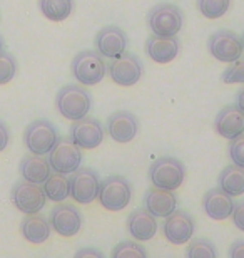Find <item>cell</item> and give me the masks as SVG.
<instances>
[{
    "label": "cell",
    "instance_id": "35",
    "mask_svg": "<svg viewBox=\"0 0 244 258\" xmlns=\"http://www.w3.org/2000/svg\"><path fill=\"white\" fill-rule=\"evenodd\" d=\"M9 143H10V131H9L7 124L0 119V153L9 146Z\"/></svg>",
    "mask_w": 244,
    "mask_h": 258
},
{
    "label": "cell",
    "instance_id": "11",
    "mask_svg": "<svg viewBox=\"0 0 244 258\" xmlns=\"http://www.w3.org/2000/svg\"><path fill=\"white\" fill-rule=\"evenodd\" d=\"M70 196L79 205H91L97 200L101 179L99 174L91 168H79L69 178Z\"/></svg>",
    "mask_w": 244,
    "mask_h": 258
},
{
    "label": "cell",
    "instance_id": "29",
    "mask_svg": "<svg viewBox=\"0 0 244 258\" xmlns=\"http://www.w3.org/2000/svg\"><path fill=\"white\" fill-rule=\"evenodd\" d=\"M111 258H147V251L137 241H121L114 246Z\"/></svg>",
    "mask_w": 244,
    "mask_h": 258
},
{
    "label": "cell",
    "instance_id": "34",
    "mask_svg": "<svg viewBox=\"0 0 244 258\" xmlns=\"http://www.w3.org/2000/svg\"><path fill=\"white\" fill-rule=\"evenodd\" d=\"M74 258H104L102 251L97 248H92V246H86V248H80Z\"/></svg>",
    "mask_w": 244,
    "mask_h": 258
},
{
    "label": "cell",
    "instance_id": "26",
    "mask_svg": "<svg viewBox=\"0 0 244 258\" xmlns=\"http://www.w3.org/2000/svg\"><path fill=\"white\" fill-rule=\"evenodd\" d=\"M40 12L52 22H64L74 10V0H39Z\"/></svg>",
    "mask_w": 244,
    "mask_h": 258
},
{
    "label": "cell",
    "instance_id": "2",
    "mask_svg": "<svg viewBox=\"0 0 244 258\" xmlns=\"http://www.w3.org/2000/svg\"><path fill=\"white\" fill-rule=\"evenodd\" d=\"M149 29L154 35L160 37H176L184 24V15L174 4H159L150 9L147 15Z\"/></svg>",
    "mask_w": 244,
    "mask_h": 258
},
{
    "label": "cell",
    "instance_id": "10",
    "mask_svg": "<svg viewBox=\"0 0 244 258\" xmlns=\"http://www.w3.org/2000/svg\"><path fill=\"white\" fill-rule=\"evenodd\" d=\"M211 55L219 62H234L242 55V42L232 30H217L207 40Z\"/></svg>",
    "mask_w": 244,
    "mask_h": 258
},
{
    "label": "cell",
    "instance_id": "23",
    "mask_svg": "<svg viewBox=\"0 0 244 258\" xmlns=\"http://www.w3.org/2000/svg\"><path fill=\"white\" fill-rule=\"evenodd\" d=\"M52 226L49 220L45 216L34 213V215H25V218L20 223V233L29 243L40 245L44 241L49 240Z\"/></svg>",
    "mask_w": 244,
    "mask_h": 258
},
{
    "label": "cell",
    "instance_id": "31",
    "mask_svg": "<svg viewBox=\"0 0 244 258\" xmlns=\"http://www.w3.org/2000/svg\"><path fill=\"white\" fill-rule=\"evenodd\" d=\"M222 82L224 84H244V60L237 59L222 72Z\"/></svg>",
    "mask_w": 244,
    "mask_h": 258
},
{
    "label": "cell",
    "instance_id": "39",
    "mask_svg": "<svg viewBox=\"0 0 244 258\" xmlns=\"http://www.w3.org/2000/svg\"><path fill=\"white\" fill-rule=\"evenodd\" d=\"M241 42H242V50H244V35H242V40H241Z\"/></svg>",
    "mask_w": 244,
    "mask_h": 258
},
{
    "label": "cell",
    "instance_id": "4",
    "mask_svg": "<svg viewBox=\"0 0 244 258\" xmlns=\"http://www.w3.org/2000/svg\"><path fill=\"white\" fill-rule=\"evenodd\" d=\"M99 203L107 211H121L131 203L132 186L124 176L112 174L101 181L99 186Z\"/></svg>",
    "mask_w": 244,
    "mask_h": 258
},
{
    "label": "cell",
    "instance_id": "13",
    "mask_svg": "<svg viewBox=\"0 0 244 258\" xmlns=\"http://www.w3.org/2000/svg\"><path fill=\"white\" fill-rule=\"evenodd\" d=\"M49 223L55 233L70 238V236L79 233L82 228V213L77 206H72L69 203H59L52 208Z\"/></svg>",
    "mask_w": 244,
    "mask_h": 258
},
{
    "label": "cell",
    "instance_id": "27",
    "mask_svg": "<svg viewBox=\"0 0 244 258\" xmlns=\"http://www.w3.org/2000/svg\"><path fill=\"white\" fill-rule=\"evenodd\" d=\"M186 256L188 258H217L216 246L207 238H194L188 241L186 248Z\"/></svg>",
    "mask_w": 244,
    "mask_h": 258
},
{
    "label": "cell",
    "instance_id": "3",
    "mask_svg": "<svg viewBox=\"0 0 244 258\" xmlns=\"http://www.w3.org/2000/svg\"><path fill=\"white\" fill-rule=\"evenodd\" d=\"M186 168L178 158L162 156L154 161L149 168V179L155 188L176 191L184 183Z\"/></svg>",
    "mask_w": 244,
    "mask_h": 258
},
{
    "label": "cell",
    "instance_id": "33",
    "mask_svg": "<svg viewBox=\"0 0 244 258\" xmlns=\"http://www.w3.org/2000/svg\"><path fill=\"white\" fill-rule=\"evenodd\" d=\"M232 223L236 225L237 230L244 231V201L234 205V210H232Z\"/></svg>",
    "mask_w": 244,
    "mask_h": 258
},
{
    "label": "cell",
    "instance_id": "21",
    "mask_svg": "<svg viewBox=\"0 0 244 258\" xmlns=\"http://www.w3.org/2000/svg\"><path fill=\"white\" fill-rule=\"evenodd\" d=\"M127 230L137 241H149L157 233V218L146 208H137L129 215Z\"/></svg>",
    "mask_w": 244,
    "mask_h": 258
},
{
    "label": "cell",
    "instance_id": "1",
    "mask_svg": "<svg viewBox=\"0 0 244 258\" xmlns=\"http://www.w3.org/2000/svg\"><path fill=\"white\" fill-rule=\"evenodd\" d=\"M55 106L60 116L69 121H79L86 117L92 109V97L86 86L67 84L59 89L55 96Z\"/></svg>",
    "mask_w": 244,
    "mask_h": 258
},
{
    "label": "cell",
    "instance_id": "22",
    "mask_svg": "<svg viewBox=\"0 0 244 258\" xmlns=\"http://www.w3.org/2000/svg\"><path fill=\"white\" fill-rule=\"evenodd\" d=\"M20 176L25 181L35 183V184H44L45 179L50 176L52 168L49 159L45 156H40V154H27V156L22 158L19 166Z\"/></svg>",
    "mask_w": 244,
    "mask_h": 258
},
{
    "label": "cell",
    "instance_id": "8",
    "mask_svg": "<svg viewBox=\"0 0 244 258\" xmlns=\"http://www.w3.org/2000/svg\"><path fill=\"white\" fill-rule=\"evenodd\" d=\"M47 159L54 173L72 174L80 168L82 151L70 138H59V141L49 153Z\"/></svg>",
    "mask_w": 244,
    "mask_h": 258
},
{
    "label": "cell",
    "instance_id": "9",
    "mask_svg": "<svg viewBox=\"0 0 244 258\" xmlns=\"http://www.w3.org/2000/svg\"><path fill=\"white\" fill-rule=\"evenodd\" d=\"M10 198H12L15 208L22 211L24 215L39 213L45 206V201H47V196H45L44 188L40 184L25 181V179H20L14 184Z\"/></svg>",
    "mask_w": 244,
    "mask_h": 258
},
{
    "label": "cell",
    "instance_id": "30",
    "mask_svg": "<svg viewBox=\"0 0 244 258\" xmlns=\"http://www.w3.org/2000/svg\"><path fill=\"white\" fill-rule=\"evenodd\" d=\"M17 74V60L10 52H0V86L9 84Z\"/></svg>",
    "mask_w": 244,
    "mask_h": 258
},
{
    "label": "cell",
    "instance_id": "12",
    "mask_svg": "<svg viewBox=\"0 0 244 258\" xmlns=\"http://www.w3.org/2000/svg\"><path fill=\"white\" fill-rule=\"evenodd\" d=\"M196 223L188 211L176 210L174 213L166 216L162 225L164 238L173 245H186L193 240Z\"/></svg>",
    "mask_w": 244,
    "mask_h": 258
},
{
    "label": "cell",
    "instance_id": "36",
    "mask_svg": "<svg viewBox=\"0 0 244 258\" xmlns=\"http://www.w3.org/2000/svg\"><path fill=\"white\" fill-rule=\"evenodd\" d=\"M229 256L231 258H244V240L234 241L229 248Z\"/></svg>",
    "mask_w": 244,
    "mask_h": 258
},
{
    "label": "cell",
    "instance_id": "5",
    "mask_svg": "<svg viewBox=\"0 0 244 258\" xmlns=\"http://www.w3.org/2000/svg\"><path fill=\"white\" fill-rule=\"evenodd\" d=\"M72 76L80 86H96L106 76V62L97 50H82L72 60Z\"/></svg>",
    "mask_w": 244,
    "mask_h": 258
},
{
    "label": "cell",
    "instance_id": "20",
    "mask_svg": "<svg viewBox=\"0 0 244 258\" xmlns=\"http://www.w3.org/2000/svg\"><path fill=\"white\" fill-rule=\"evenodd\" d=\"M181 44L176 37H160V35H150L146 40V52L154 62L169 64L179 55Z\"/></svg>",
    "mask_w": 244,
    "mask_h": 258
},
{
    "label": "cell",
    "instance_id": "15",
    "mask_svg": "<svg viewBox=\"0 0 244 258\" xmlns=\"http://www.w3.org/2000/svg\"><path fill=\"white\" fill-rule=\"evenodd\" d=\"M129 39L126 32L117 25H106L96 35V50L102 57L112 59L126 52Z\"/></svg>",
    "mask_w": 244,
    "mask_h": 258
},
{
    "label": "cell",
    "instance_id": "16",
    "mask_svg": "<svg viewBox=\"0 0 244 258\" xmlns=\"http://www.w3.org/2000/svg\"><path fill=\"white\" fill-rule=\"evenodd\" d=\"M107 133L116 143H131L139 133L137 117L129 111H116L107 119Z\"/></svg>",
    "mask_w": 244,
    "mask_h": 258
},
{
    "label": "cell",
    "instance_id": "25",
    "mask_svg": "<svg viewBox=\"0 0 244 258\" xmlns=\"http://www.w3.org/2000/svg\"><path fill=\"white\" fill-rule=\"evenodd\" d=\"M42 188L47 200L55 201V203H62V201L70 196V183L67 174L50 173V176L45 179Z\"/></svg>",
    "mask_w": 244,
    "mask_h": 258
},
{
    "label": "cell",
    "instance_id": "7",
    "mask_svg": "<svg viewBox=\"0 0 244 258\" xmlns=\"http://www.w3.org/2000/svg\"><path fill=\"white\" fill-rule=\"evenodd\" d=\"M107 71L112 82H116L117 86L122 87H131L142 79L144 64L141 62V59L137 55L126 50V52L119 54L117 57L111 59Z\"/></svg>",
    "mask_w": 244,
    "mask_h": 258
},
{
    "label": "cell",
    "instance_id": "18",
    "mask_svg": "<svg viewBox=\"0 0 244 258\" xmlns=\"http://www.w3.org/2000/svg\"><path fill=\"white\" fill-rule=\"evenodd\" d=\"M234 205L236 203L232 201V196L224 193L219 186L209 189L202 198V208H204L206 215L216 221L229 218L232 215V210H234Z\"/></svg>",
    "mask_w": 244,
    "mask_h": 258
},
{
    "label": "cell",
    "instance_id": "17",
    "mask_svg": "<svg viewBox=\"0 0 244 258\" xmlns=\"http://www.w3.org/2000/svg\"><path fill=\"white\" fill-rule=\"evenodd\" d=\"M214 129L219 136L229 141L239 138L241 134H244V112L236 104L224 106L217 112Z\"/></svg>",
    "mask_w": 244,
    "mask_h": 258
},
{
    "label": "cell",
    "instance_id": "38",
    "mask_svg": "<svg viewBox=\"0 0 244 258\" xmlns=\"http://www.w3.org/2000/svg\"><path fill=\"white\" fill-rule=\"evenodd\" d=\"M0 52H4V39H2V35H0Z\"/></svg>",
    "mask_w": 244,
    "mask_h": 258
},
{
    "label": "cell",
    "instance_id": "24",
    "mask_svg": "<svg viewBox=\"0 0 244 258\" xmlns=\"http://www.w3.org/2000/svg\"><path fill=\"white\" fill-rule=\"evenodd\" d=\"M219 188L232 198L244 195V168L231 164L226 166L219 174Z\"/></svg>",
    "mask_w": 244,
    "mask_h": 258
},
{
    "label": "cell",
    "instance_id": "14",
    "mask_svg": "<svg viewBox=\"0 0 244 258\" xmlns=\"http://www.w3.org/2000/svg\"><path fill=\"white\" fill-rule=\"evenodd\" d=\"M70 139L80 149H94L104 141V127L96 117H82L70 126Z\"/></svg>",
    "mask_w": 244,
    "mask_h": 258
},
{
    "label": "cell",
    "instance_id": "6",
    "mask_svg": "<svg viewBox=\"0 0 244 258\" xmlns=\"http://www.w3.org/2000/svg\"><path fill=\"white\" fill-rule=\"evenodd\" d=\"M59 141V133L49 119H35L25 127L24 143L32 154L45 156Z\"/></svg>",
    "mask_w": 244,
    "mask_h": 258
},
{
    "label": "cell",
    "instance_id": "32",
    "mask_svg": "<svg viewBox=\"0 0 244 258\" xmlns=\"http://www.w3.org/2000/svg\"><path fill=\"white\" fill-rule=\"evenodd\" d=\"M229 158H231L232 164L244 168V134H241L239 138H236L231 141Z\"/></svg>",
    "mask_w": 244,
    "mask_h": 258
},
{
    "label": "cell",
    "instance_id": "19",
    "mask_svg": "<svg viewBox=\"0 0 244 258\" xmlns=\"http://www.w3.org/2000/svg\"><path fill=\"white\" fill-rule=\"evenodd\" d=\"M146 210L155 218H166L178 210V196L174 191L162 188H150L144 198Z\"/></svg>",
    "mask_w": 244,
    "mask_h": 258
},
{
    "label": "cell",
    "instance_id": "28",
    "mask_svg": "<svg viewBox=\"0 0 244 258\" xmlns=\"http://www.w3.org/2000/svg\"><path fill=\"white\" fill-rule=\"evenodd\" d=\"M231 7V0H197V9L206 19H219Z\"/></svg>",
    "mask_w": 244,
    "mask_h": 258
},
{
    "label": "cell",
    "instance_id": "37",
    "mask_svg": "<svg viewBox=\"0 0 244 258\" xmlns=\"http://www.w3.org/2000/svg\"><path fill=\"white\" fill-rule=\"evenodd\" d=\"M236 106L244 112V87L237 92V97H236Z\"/></svg>",
    "mask_w": 244,
    "mask_h": 258
}]
</instances>
